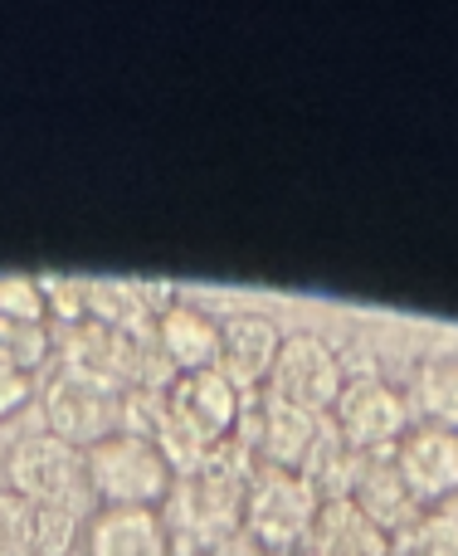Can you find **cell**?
<instances>
[{
    "mask_svg": "<svg viewBox=\"0 0 458 556\" xmlns=\"http://www.w3.org/2000/svg\"><path fill=\"white\" fill-rule=\"evenodd\" d=\"M327 425L342 440V450H352L356 459H376V454H391L415 420L405 391H395L381 376H356V381L342 386Z\"/></svg>",
    "mask_w": 458,
    "mask_h": 556,
    "instance_id": "cell-4",
    "label": "cell"
},
{
    "mask_svg": "<svg viewBox=\"0 0 458 556\" xmlns=\"http://www.w3.org/2000/svg\"><path fill=\"white\" fill-rule=\"evenodd\" d=\"M156 352L171 362V371H201L220 356V317L195 303L156 307Z\"/></svg>",
    "mask_w": 458,
    "mask_h": 556,
    "instance_id": "cell-11",
    "label": "cell"
},
{
    "mask_svg": "<svg viewBox=\"0 0 458 556\" xmlns=\"http://www.w3.org/2000/svg\"><path fill=\"white\" fill-rule=\"evenodd\" d=\"M278 346H283V332L268 313H229L220 317V356H215V371L234 386L239 395L258 391L268 381L278 362Z\"/></svg>",
    "mask_w": 458,
    "mask_h": 556,
    "instance_id": "cell-9",
    "label": "cell"
},
{
    "mask_svg": "<svg viewBox=\"0 0 458 556\" xmlns=\"http://www.w3.org/2000/svg\"><path fill=\"white\" fill-rule=\"evenodd\" d=\"M44 420H49L54 440L74 444V450L84 454V450H93L98 440L123 430V391L64 371L44 391Z\"/></svg>",
    "mask_w": 458,
    "mask_h": 556,
    "instance_id": "cell-7",
    "label": "cell"
},
{
    "mask_svg": "<svg viewBox=\"0 0 458 556\" xmlns=\"http://www.w3.org/2000/svg\"><path fill=\"white\" fill-rule=\"evenodd\" d=\"M391 464L400 473L405 493L420 508H444L458 498V434L440 430V425H410L400 434V444L391 450Z\"/></svg>",
    "mask_w": 458,
    "mask_h": 556,
    "instance_id": "cell-8",
    "label": "cell"
},
{
    "mask_svg": "<svg viewBox=\"0 0 458 556\" xmlns=\"http://www.w3.org/2000/svg\"><path fill=\"white\" fill-rule=\"evenodd\" d=\"M0 317L10 323H35L44 327L49 317V288H39L35 278H0Z\"/></svg>",
    "mask_w": 458,
    "mask_h": 556,
    "instance_id": "cell-16",
    "label": "cell"
},
{
    "mask_svg": "<svg viewBox=\"0 0 458 556\" xmlns=\"http://www.w3.org/2000/svg\"><path fill=\"white\" fill-rule=\"evenodd\" d=\"M84 556H176L162 508H98L84 528Z\"/></svg>",
    "mask_w": 458,
    "mask_h": 556,
    "instance_id": "cell-10",
    "label": "cell"
},
{
    "mask_svg": "<svg viewBox=\"0 0 458 556\" xmlns=\"http://www.w3.org/2000/svg\"><path fill=\"white\" fill-rule=\"evenodd\" d=\"M346 386V371H342V356L313 332H293L283 337L278 346V362L264 381V395L288 410H303V415H332L336 395Z\"/></svg>",
    "mask_w": 458,
    "mask_h": 556,
    "instance_id": "cell-5",
    "label": "cell"
},
{
    "mask_svg": "<svg viewBox=\"0 0 458 556\" xmlns=\"http://www.w3.org/2000/svg\"><path fill=\"white\" fill-rule=\"evenodd\" d=\"M49 352V332L35 323H10L0 317V362L5 366H20V371H35Z\"/></svg>",
    "mask_w": 458,
    "mask_h": 556,
    "instance_id": "cell-15",
    "label": "cell"
},
{
    "mask_svg": "<svg viewBox=\"0 0 458 556\" xmlns=\"http://www.w3.org/2000/svg\"><path fill=\"white\" fill-rule=\"evenodd\" d=\"M84 489L98 498V508H166L176 469L156 440L117 430L84 450Z\"/></svg>",
    "mask_w": 458,
    "mask_h": 556,
    "instance_id": "cell-2",
    "label": "cell"
},
{
    "mask_svg": "<svg viewBox=\"0 0 458 556\" xmlns=\"http://www.w3.org/2000/svg\"><path fill=\"white\" fill-rule=\"evenodd\" d=\"M5 483L35 508H74L84 489V454L54 434H29L5 454Z\"/></svg>",
    "mask_w": 458,
    "mask_h": 556,
    "instance_id": "cell-6",
    "label": "cell"
},
{
    "mask_svg": "<svg viewBox=\"0 0 458 556\" xmlns=\"http://www.w3.org/2000/svg\"><path fill=\"white\" fill-rule=\"evenodd\" d=\"M239 420H244V395L215 366L176 371L162 391V420H156L152 440L162 444V454L171 459L176 479H181L205 454H215L225 440H234Z\"/></svg>",
    "mask_w": 458,
    "mask_h": 556,
    "instance_id": "cell-1",
    "label": "cell"
},
{
    "mask_svg": "<svg viewBox=\"0 0 458 556\" xmlns=\"http://www.w3.org/2000/svg\"><path fill=\"white\" fill-rule=\"evenodd\" d=\"M346 498H352L356 508H361L366 518H371L376 528L385 532V538H395V532H410L415 518H420V503L405 493V483H400V473H395L391 454L361 459V469H356L352 493H346Z\"/></svg>",
    "mask_w": 458,
    "mask_h": 556,
    "instance_id": "cell-12",
    "label": "cell"
},
{
    "mask_svg": "<svg viewBox=\"0 0 458 556\" xmlns=\"http://www.w3.org/2000/svg\"><path fill=\"white\" fill-rule=\"evenodd\" d=\"M317 489L293 469H273V464H254L244 493V522L239 528L258 542L264 556H293L307 542L317 522Z\"/></svg>",
    "mask_w": 458,
    "mask_h": 556,
    "instance_id": "cell-3",
    "label": "cell"
},
{
    "mask_svg": "<svg viewBox=\"0 0 458 556\" xmlns=\"http://www.w3.org/2000/svg\"><path fill=\"white\" fill-rule=\"evenodd\" d=\"M303 547H313V556H391V538L352 498H327Z\"/></svg>",
    "mask_w": 458,
    "mask_h": 556,
    "instance_id": "cell-13",
    "label": "cell"
},
{
    "mask_svg": "<svg viewBox=\"0 0 458 556\" xmlns=\"http://www.w3.org/2000/svg\"><path fill=\"white\" fill-rule=\"evenodd\" d=\"M201 556H211V552H201Z\"/></svg>",
    "mask_w": 458,
    "mask_h": 556,
    "instance_id": "cell-18",
    "label": "cell"
},
{
    "mask_svg": "<svg viewBox=\"0 0 458 556\" xmlns=\"http://www.w3.org/2000/svg\"><path fill=\"white\" fill-rule=\"evenodd\" d=\"M29 395H35V376L0 362V420H10L15 410H25Z\"/></svg>",
    "mask_w": 458,
    "mask_h": 556,
    "instance_id": "cell-17",
    "label": "cell"
},
{
    "mask_svg": "<svg viewBox=\"0 0 458 556\" xmlns=\"http://www.w3.org/2000/svg\"><path fill=\"white\" fill-rule=\"evenodd\" d=\"M415 405H420L424 425H440V430L458 434V356H440V362L420 366Z\"/></svg>",
    "mask_w": 458,
    "mask_h": 556,
    "instance_id": "cell-14",
    "label": "cell"
}]
</instances>
